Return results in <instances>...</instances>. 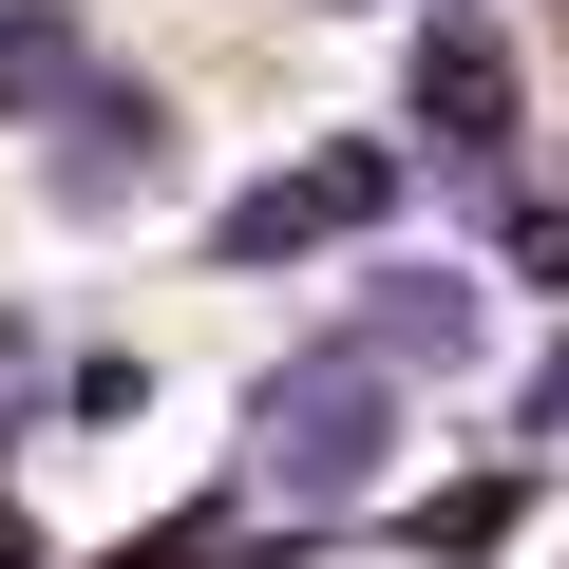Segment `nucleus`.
I'll return each mask as SVG.
<instances>
[{"instance_id": "f257e3e1", "label": "nucleus", "mask_w": 569, "mask_h": 569, "mask_svg": "<svg viewBox=\"0 0 569 569\" xmlns=\"http://www.w3.org/2000/svg\"><path fill=\"white\" fill-rule=\"evenodd\" d=\"M399 437H418V380H380L342 323H305V342L247 380L228 475H247V493H284V512H361V493H399Z\"/></svg>"}, {"instance_id": "f03ea898", "label": "nucleus", "mask_w": 569, "mask_h": 569, "mask_svg": "<svg viewBox=\"0 0 569 569\" xmlns=\"http://www.w3.org/2000/svg\"><path fill=\"white\" fill-rule=\"evenodd\" d=\"M323 323H342L380 380H418V399H475V380L512 361V284H493L475 247H361Z\"/></svg>"}, {"instance_id": "7ed1b4c3", "label": "nucleus", "mask_w": 569, "mask_h": 569, "mask_svg": "<svg viewBox=\"0 0 569 569\" xmlns=\"http://www.w3.org/2000/svg\"><path fill=\"white\" fill-rule=\"evenodd\" d=\"M399 114H418V152H437V190H456V209L531 171V58H512L493 0H437V20L399 39Z\"/></svg>"}, {"instance_id": "20e7f679", "label": "nucleus", "mask_w": 569, "mask_h": 569, "mask_svg": "<svg viewBox=\"0 0 569 569\" xmlns=\"http://www.w3.org/2000/svg\"><path fill=\"white\" fill-rule=\"evenodd\" d=\"M380 209H399V133H323V152H266L247 190H209V228H190V247H209L228 284H284V266L361 247Z\"/></svg>"}, {"instance_id": "39448f33", "label": "nucleus", "mask_w": 569, "mask_h": 569, "mask_svg": "<svg viewBox=\"0 0 569 569\" xmlns=\"http://www.w3.org/2000/svg\"><path fill=\"white\" fill-rule=\"evenodd\" d=\"M39 209H58V228H152V209H190V114H171L152 77H96V96L39 133Z\"/></svg>"}, {"instance_id": "423d86ee", "label": "nucleus", "mask_w": 569, "mask_h": 569, "mask_svg": "<svg viewBox=\"0 0 569 569\" xmlns=\"http://www.w3.org/2000/svg\"><path fill=\"white\" fill-rule=\"evenodd\" d=\"M96 77H114V58H96L77 0H0V133H58Z\"/></svg>"}, {"instance_id": "0eeeda50", "label": "nucleus", "mask_w": 569, "mask_h": 569, "mask_svg": "<svg viewBox=\"0 0 569 569\" xmlns=\"http://www.w3.org/2000/svg\"><path fill=\"white\" fill-rule=\"evenodd\" d=\"M475 266H493V284H531V305H569V190H531V171H512V190H475Z\"/></svg>"}, {"instance_id": "6e6552de", "label": "nucleus", "mask_w": 569, "mask_h": 569, "mask_svg": "<svg viewBox=\"0 0 569 569\" xmlns=\"http://www.w3.org/2000/svg\"><path fill=\"white\" fill-rule=\"evenodd\" d=\"M512 456H550V475H569V323H550V342H531V380H512Z\"/></svg>"}, {"instance_id": "1a4fd4ad", "label": "nucleus", "mask_w": 569, "mask_h": 569, "mask_svg": "<svg viewBox=\"0 0 569 569\" xmlns=\"http://www.w3.org/2000/svg\"><path fill=\"white\" fill-rule=\"evenodd\" d=\"M20 361H39V305H0V380H20Z\"/></svg>"}, {"instance_id": "9d476101", "label": "nucleus", "mask_w": 569, "mask_h": 569, "mask_svg": "<svg viewBox=\"0 0 569 569\" xmlns=\"http://www.w3.org/2000/svg\"><path fill=\"white\" fill-rule=\"evenodd\" d=\"M323 20H380V0H323Z\"/></svg>"}]
</instances>
